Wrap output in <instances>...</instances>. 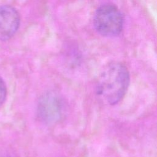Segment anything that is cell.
Here are the masks:
<instances>
[{
	"label": "cell",
	"mask_w": 157,
	"mask_h": 157,
	"mask_svg": "<svg viewBox=\"0 0 157 157\" xmlns=\"http://www.w3.org/2000/svg\"><path fill=\"white\" fill-rule=\"evenodd\" d=\"M64 104L62 97L56 91H48L39 98L37 113L39 120L45 124L58 123L64 113Z\"/></svg>",
	"instance_id": "3957f363"
},
{
	"label": "cell",
	"mask_w": 157,
	"mask_h": 157,
	"mask_svg": "<svg viewBox=\"0 0 157 157\" xmlns=\"http://www.w3.org/2000/svg\"><path fill=\"white\" fill-rule=\"evenodd\" d=\"M20 15L17 10L9 5L0 6V40L11 38L20 25Z\"/></svg>",
	"instance_id": "277c9868"
},
{
	"label": "cell",
	"mask_w": 157,
	"mask_h": 157,
	"mask_svg": "<svg viewBox=\"0 0 157 157\" xmlns=\"http://www.w3.org/2000/svg\"><path fill=\"white\" fill-rule=\"evenodd\" d=\"M7 95V88L3 80L0 77V106L4 102Z\"/></svg>",
	"instance_id": "5b68a950"
},
{
	"label": "cell",
	"mask_w": 157,
	"mask_h": 157,
	"mask_svg": "<svg viewBox=\"0 0 157 157\" xmlns=\"http://www.w3.org/2000/svg\"><path fill=\"white\" fill-rule=\"evenodd\" d=\"M93 21L95 29L99 34L104 36L113 37L121 33L124 18L121 12L115 6L106 4L98 8Z\"/></svg>",
	"instance_id": "7a4b0ae2"
},
{
	"label": "cell",
	"mask_w": 157,
	"mask_h": 157,
	"mask_svg": "<svg viewBox=\"0 0 157 157\" xmlns=\"http://www.w3.org/2000/svg\"><path fill=\"white\" fill-rule=\"evenodd\" d=\"M130 82L127 67L122 63L112 62L101 72L96 84V93L104 102L113 105L125 95Z\"/></svg>",
	"instance_id": "6da1fadb"
}]
</instances>
